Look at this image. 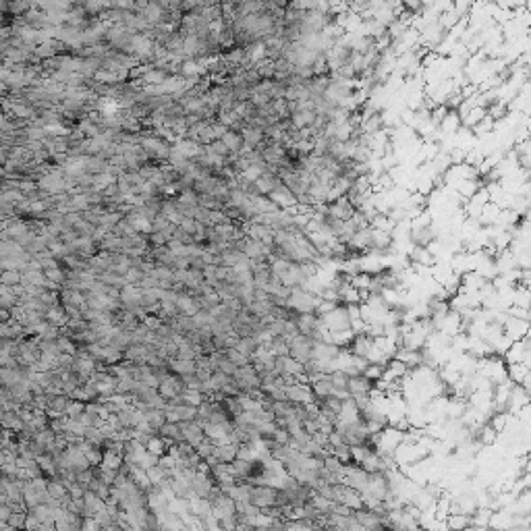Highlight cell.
<instances>
[{"label": "cell", "mask_w": 531, "mask_h": 531, "mask_svg": "<svg viewBox=\"0 0 531 531\" xmlns=\"http://www.w3.org/2000/svg\"><path fill=\"white\" fill-rule=\"evenodd\" d=\"M312 349H314V340L303 334H297L295 338L289 340V355L301 363L312 359Z\"/></svg>", "instance_id": "obj_1"}, {"label": "cell", "mask_w": 531, "mask_h": 531, "mask_svg": "<svg viewBox=\"0 0 531 531\" xmlns=\"http://www.w3.org/2000/svg\"><path fill=\"white\" fill-rule=\"evenodd\" d=\"M44 316H46V320H48L50 324H54V326H58V328L66 326V322H69V316H66V312H64L62 305H52V307H48Z\"/></svg>", "instance_id": "obj_7"}, {"label": "cell", "mask_w": 531, "mask_h": 531, "mask_svg": "<svg viewBox=\"0 0 531 531\" xmlns=\"http://www.w3.org/2000/svg\"><path fill=\"white\" fill-rule=\"evenodd\" d=\"M40 527H42L40 519H37L33 513H29V515L25 517V529H40Z\"/></svg>", "instance_id": "obj_18"}, {"label": "cell", "mask_w": 531, "mask_h": 531, "mask_svg": "<svg viewBox=\"0 0 531 531\" xmlns=\"http://www.w3.org/2000/svg\"><path fill=\"white\" fill-rule=\"evenodd\" d=\"M25 517H27V515H25L23 511H17V513L13 511L11 517L7 519V523H9L11 529H15V527H25Z\"/></svg>", "instance_id": "obj_14"}, {"label": "cell", "mask_w": 531, "mask_h": 531, "mask_svg": "<svg viewBox=\"0 0 531 531\" xmlns=\"http://www.w3.org/2000/svg\"><path fill=\"white\" fill-rule=\"evenodd\" d=\"M220 141H222L231 154H241L243 151V137H241V131H235V129H229L222 137H220Z\"/></svg>", "instance_id": "obj_5"}, {"label": "cell", "mask_w": 531, "mask_h": 531, "mask_svg": "<svg viewBox=\"0 0 531 531\" xmlns=\"http://www.w3.org/2000/svg\"><path fill=\"white\" fill-rule=\"evenodd\" d=\"M46 492L50 494V498H56V500H62L66 494H69V490H66V485H64L62 481H58V479H54V481H48V485H46Z\"/></svg>", "instance_id": "obj_9"}, {"label": "cell", "mask_w": 531, "mask_h": 531, "mask_svg": "<svg viewBox=\"0 0 531 531\" xmlns=\"http://www.w3.org/2000/svg\"><path fill=\"white\" fill-rule=\"evenodd\" d=\"M141 324H145L149 330H156V328L162 324V320H160L158 316H145V318L141 320Z\"/></svg>", "instance_id": "obj_17"}, {"label": "cell", "mask_w": 531, "mask_h": 531, "mask_svg": "<svg viewBox=\"0 0 531 531\" xmlns=\"http://www.w3.org/2000/svg\"><path fill=\"white\" fill-rule=\"evenodd\" d=\"M0 282H3L5 286H13V284L21 282V272H19V270H5V272H0Z\"/></svg>", "instance_id": "obj_12"}, {"label": "cell", "mask_w": 531, "mask_h": 531, "mask_svg": "<svg viewBox=\"0 0 531 531\" xmlns=\"http://www.w3.org/2000/svg\"><path fill=\"white\" fill-rule=\"evenodd\" d=\"M83 411H85V403H83V401H75V398H71V403H69V407H66L64 415H66V417H77V415L83 413Z\"/></svg>", "instance_id": "obj_15"}, {"label": "cell", "mask_w": 531, "mask_h": 531, "mask_svg": "<svg viewBox=\"0 0 531 531\" xmlns=\"http://www.w3.org/2000/svg\"><path fill=\"white\" fill-rule=\"evenodd\" d=\"M371 386H373L371 380H367L363 373H357V375H351V378H349L347 390H349V394H355V392H369Z\"/></svg>", "instance_id": "obj_6"}, {"label": "cell", "mask_w": 531, "mask_h": 531, "mask_svg": "<svg viewBox=\"0 0 531 531\" xmlns=\"http://www.w3.org/2000/svg\"><path fill=\"white\" fill-rule=\"evenodd\" d=\"M0 426L9 428V430H13V432H23L25 422L21 419V415H19L17 411H5L3 415H0Z\"/></svg>", "instance_id": "obj_3"}, {"label": "cell", "mask_w": 531, "mask_h": 531, "mask_svg": "<svg viewBox=\"0 0 531 531\" xmlns=\"http://www.w3.org/2000/svg\"><path fill=\"white\" fill-rule=\"evenodd\" d=\"M3 125H5V119H3V117H0V127H3Z\"/></svg>", "instance_id": "obj_20"}, {"label": "cell", "mask_w": 531, "mask_h": 531, "mask_svg": "<svg viewBox=\"0 0 531 531\" xmlns=\"http://www.w3.org/2000/svg\"><path fill=\"white\" fill-rule=\"evenodd\" d=\"M284 390H286V398H289V401H295V403L314 401V394L309 390V384H305V382H291V384L284 386Z\"/></svg>", "instance_id": "obj_2"}, {"label": "cell", "mask_w": 531, "mask_h": 531, "mask_svg": "<svg viewBox=\"0 0 531 531\" xmlns=\"http://www.w3.org/2000/svg\"><path fill=\"white\" fill-rule=\"evenodd\" d=\"M272 438H274V442H278V444H289V442H291V434H289V430H286V428H276Z\"/></svg>", "instance_id": "obj_16"}, {"label": "cell", "mask_w": 531, "mask_h": 531, "mask_svg": "<svg viewBox=\"0 0 531 531\" xmlns=\"http://www.w3.org/2000/svg\"><path fill=\"white\" fill-rule=\"evenodd\" d=\"M9 334H11V328L7 324H0V338H9Z\"/></svg>", "instance_id": "obj_19"}, {"label": "cell", "mask_w": 531, "mask_h": 531, "mask_svg": "<svg viewBox=\"0 0 531 531\" xmlns=\"http://www.w3.org/2000/svg\"><path fill=\"white\" fill-rule=\"evenodd\" d=\"M224 355L237 365V367H243V365H249L251 361H249V357L247 355H243V353H239L235 347H226L224 349Z\"/></svg>", "instance_id": "obj_10"}, {"label": "cell", "mask_w": 531, "mask_h": 531, "mask_svg": "<svg viewBox=\"0 0 531 531\" xmlns=\"http://www.w3.org/2000/svg\"><path fill=\"white\" fill-rule=\"evenodd\" d=\"M42 272H44V276H46L48 280L58 282V284H64V280H66V272L60 270V266H56V268H44Z\"/></svg>", "instance_id": "obj_11"}, {"label": "cell", "mask_w": 531, "mask_h": 531, "mask_svg": "<svg viewBox=\"0 0 531 531\" xmlns=\"http://www.w3.org/2000/svg\"><path fill=\"white\" fill-rule=\"evenodd\" d=\"M0 349H3V343H0Z\"/></svg>", "instance_id": "obj_21"}, {"label": "cell", "mask_w": 531, "mask_h": 531, "mask_svg": "<svg viewBox=\"0 0 531 531\" xmlns=\"http://www.w3.org/2000/svg\"><path fill=\"white\" fill-rule=\"evenodd\" d=\"M158 432H160L162 438H168V440L176 442V444H179V442H185L183 430H181V424H179V422H164Z\"/></svg>", "instance_id": "obj_4"}, {"label": "cell", "mask_w": 531, "mask_h": 531, "mask_svg": "<svg viewBox=\"0 0 531 531\" xmlns=\"http://www.w3.org/2000/svg\"><path fill=\"white\" fill-rule=\"evenodd\" d=\"M270 353L276 357H284V355H289V343L284 340V336H272L270 345H268Z\"/></svg>", "instance_id": "obj_8"}, {"label": "cell", "mask_w": 531, "mask_h": 531, "mask_svg": "<svg viewBox=\"0 0 531 531\" xmlns=\"http://www.w3.org/2000/svg\"><path fill=\"white\" fill-rule=\"evenodd\" d=\"M143 276H145V272H143L141 268H137V266H131V268L127 270V274H125V280L131 282V284H139V282L143 280Z\"/></svg>", "instance_id": "obj_13"}]
</instances>
